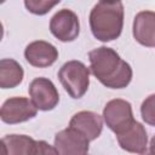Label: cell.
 <instances>
[{"label": "cell", "mask_w": 155, "mask_h": 155, "mask_svg": "<svg viewBox=\"0 0 155 155\" xmlns=\"http://www.w3.org/2000/svg\"><path fill=\"white\" fill-rule=\"evenodd\" d=\"M53 145L62 155H84L88 153L90 140L76 128L68 126L56 133Z\"/></svg>", "instance_id": "cell-8"}, {"label": "cell", "mask_w": 155, "mask_h": 155, "mask_svg": "<svg viewBox=\"0 0 155 155\" xmlns=\"http://www.w3.org/2000/svg\"><path fill=\"white\" fill-rule=\"evenodd\" d=\"M132 33L134 40L145 47H155V12L140 11L134 16Z\"/></svg>", "instance_id": "cell-11"}, {"label": "cell", "mask_w": 155, "mask_h": 155, "mask_svg": "<svg viewBox=\"0 0 155 155\" xmlns=\"http://www.w3.org/2000/svg\"><path fill=\"white\" fill-rule=\"evenodd\" d=\"M38 150V140L27 134H6L1 138V153L5 155H31Z\"/></svg>", "instance_id": "cell-13"}, {"label": "cell", "mask_w": 155, "mask_h": 155, "mask_svg": "<svg viewBox=\"0 0 155 155\" xmlns=\"http://www.w3.org/2000/svg\"><path fill=\"white\" fill-rule=\"evenodd\" d=\"M24 76L22 65L12 58H2L0 61V87L15 88L17 87Z\"/></svg>", "instance_id": "cell-14"}, {"label": "cell", "mask_w": 155, "mask_h": 155, "mask_svg": "<svg viewBox=\"0 0 155 155\" xmlns=\"http://www.w3.org/2000/svg\"><path fill=\"white\" fill-rule=\"evenodd\" d=\"M124 15L121 0H99L92 7L88 17L93 36L102 42L117 39L124 28Z\"/></svg>", "instance_id": "cell-2"}, {"label": "cell", "mask_w": 155, "mask_h": 155, "mask_svg": "<svg viewBox=\"0 0 155 155\" xmlns=\"http://www.w3.org/2000/svg\"><path fill=\"white\" fill-rule=\"evenodd\" d=\"M149 153L155 155V134L153 136L151 140H150V144H149Z\"/></svg>", "instance_id": "cell-17"}, {"label": "cell", "mask_w": 155, "mask_h": 155, "mask_svg": "<svg viewBox=\"0 0 155 155\" xmlns=\"http://www.w3.org/2000/svg\"><path fill=\"white\" fill-rule=\"evenodd\" d=\"M59 2L61 0H24V6L30 13L36 16H44Z\"/></svg>", "instance_id": "cell-15"}, {"label": "cell", "mask_w": 155, "mask_h": 155, "mask_svg": "<svg viewBox=\"0 0 155 155\" xmlns=\"http://www.w3.org/2000/svg\"><path fill=\"white\" fill-rule=\"evenodd\" d=\"M140 115L145 124L155 126V93L148 96L140 105Z\"/></svg>", "instance_id": "cell-16"}, {"label": "cell", "mask_w": 155, "mask_h": 155, "mask_svg": "<svg viewBox=\"0 0 155 155\" xmlns=\"http://www.w3.org/2000/svg\"><path fill=\"white\" fill-rule=\"evenodd\" d=\"M24 57L25 61L35 68H47L58 59V50L48 41L35 40L27 45Z\"/></svg>", "instance_id": "cell-10"}, {"label": "cell", "mask_w": 155, "mask_h": 155, "mask_svg": "<svg viewBox=\"0 0 155 155\" xmlns=\"http://www.w3.org/2000/svg\"><path fill=\"white\" fill-rule=\"evenodd\" d=\"M90 70L94 78L108 88H125L130 85L133 71L111 47L101 46L88 52Z\"/></svg>", "instance_id": "cell-1"}, {"label": "cell", "mask_w": 155, "mask_h": 155, "mask_svg": "<svg viewBox=\"0 0 155 155\" xmlns=\"http://www.w3.org/2000/svg\"><path fill=\"white\" fill-rule=\"evenodd\" d=\"M28 92L38 110L48 111L59 103V93L54 84L47 78H35L30 82Z\"/></svg>", "instance_id": "cell-7"}, {"label": "cell", "mask_w": 155, "mask_h": 155, "mask_svg": "<svg viewBox=\"0 0 155 155\" xmlns=\"http://www.w3.org/2000/svg\"><path fill=\"white\" fill-rule=\"evenodd\" d=\"M90 68L82 62L73 59L65 62L58 70V79L65 92L74 99L81 98L90 86Z\"/></svg>", "instance_id": "cell-3"}, {"label": "cell", "mask_w": 155, "mask_h": 155, "mask_svg": "<svg viewBox=\"0 0 155 155\" xmlns=\"http://www.w3.org/2000/svg\"><path fill=\"white\" fill-rule=\"evenodd\" d=\"M103 120L105 125L116 134L134 121L132 105L130 102L115 98L109 101L103 109Z\"/></svg>", "instance_id": "cell-6"}, {"label": "cell", "mask_w": 155, "mask_h": 155, "mask_svg": "<svg viewBox=\"0 0 155 155\" xmlns=\"http://www.w3.org/2000/svg\"><path fill=\"white\" fill-rule=\"evenodd\" d=\"M50 31L62 42L74 41L80 34V21L78 15L69 8L57 11L50 21Z\"/></svg>", "instance_id": "cell-5"}, {"label": "cell", "mask_w": 155, "mask_h": 155, "mask_svg": "<svg viewBox=\"0 0 155 155\" xmlns=\"http://www.w3.org/2000/svg\"><path fill=\"white\" fill-rule=\"evenodd\" d=\"M103 116L91 110H81L71 116L69 126L76 128L91 142L101 136L103 130Z\"/></svg>", "instance_id": "cell-12"}, {"label": "cell", "mask_w": 155, "mask_h": 155, "mask_svg": "<svg viewBox=\"0 0 155 155\" xmlns=\"http://www.w3.org/2000/svg\"><path fill=\"white\" fill-rule=\"evenodd\" d=\"M116 139L120 148L128 153L144 154L147 151L148 133L145 127L137 120H134L121 132L116 133Z\"/></svg>", "instance_id": "cell-9"}, {"label": "cell", "mask_w": 155, "mask_h": 155, "mask_svg": "<svg viewBox=\"0 0 155 155\" xmlns=\"http://www.w3.org/2000/svg\"><path fill=\"white\" fill-rule=\"evenodd\" d=\"M38 114V108L27 97H11L4 102L0 109V119L8 125L25 122Z\"/></svg>", "instance_id": "cell-4"}]
</instances>
